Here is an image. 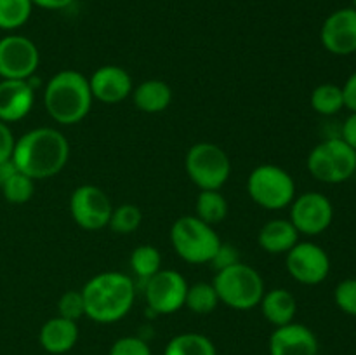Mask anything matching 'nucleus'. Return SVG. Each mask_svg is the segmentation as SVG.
<instances>
[{"label": "nucleus", "mask_w": 356, "mask_h": 355, "mask_svg": "<svg viewBox=\"0 0 356 355\" xmlns=\"http://www.w3.org/2000/svg\"><path fill=\"white\" fill-rule=\"evenodd\" d=\"M163 355H218V350L205 334L183 333L167 343Z\"/></svg>", "instance_id": "4be33fe9"}, {"label": "nucleus", "mask_w": 356, "mask_h": 355, "mask_svg": "<svg viewBox=\"0 0 356 355\" xmlns=\"http://www.w3.org/2000/svg\"><path fill=\"white\" fill-rule=\"evenodd\" d=\"M111 211L113 205L110 197L94 184H82L75 188L70 197V212L73 221L83 230H101L108 226Z\"/></svg>", "instance_id": "9d476101"}, {"label": "nucleus", "mask_w": 356, "mask_h": 355, "mask_svg": "<svg viewBox=\"0 0 356 355\" xmlns=\"http://www.w3.org/2000/svg\"><path fill=\"white\" fill-rule=\"evenodd\" d=\"M0 188H2L3 198L7 202H10V204H24V202L33 197L35 180L17 171Z\"/></svg>", "instance_id": "c85d7f7f"}, {"label": "nucleus", "mask_w": 356, "mask_h": 355, "mask_svg": "<svg viewBox=\"0 0 356 355\" xmlns=\"http://www.w3.org/2000/svg\"><path fill=\"white\" fill-rule=\"evenodd\" d=\"M14 146H16V138H14L9 124L0 120V162L13 159Z\"/></svg>", "instance_id": "72a5a7b5"}, {"label": "nucleus", "mask_w": 356, "mask_h": 355, "mask_svg": "<svg viewBox=\"0 0 356 355\" xmlns=\"http://www.w3.org/2000/svg\"><path fill=\"white\" fill-rule=\"evenodd\" d=\"M270 355H318L316 334L305 324H285L270 336Z\"/></svg>", "instance_id": "dca6fc26"}, {"label": "nucleus", "mask_w": 356, "mask_h": 355, "mask_svg": "<svg viewBox=\"0 0 356 355\" xmlns=\"http://www.w3.org/2000/svg\"><path fill=\"white\" fill-rule=\"evenodd\" d=\"M287 270L294 281L305 285L322 284L330 274V258L315 242H298L287 253Z\"/></svg>", "instance_id": "ddd939ff"}, {"label": "nucleus", "mask_w": 356, "mask_h": 355, "mask_svg": "<svg viewBox=\"0 0 356 355\" xmlns=\"http://www.w3.org/2000/svg\"><path fill=\"white\" fill-rule=\"evenodd\" d=\"M79 340V326L76 322L63 317H52L42 326L38 333V341L42 348L52 355H61L72 350Z\"/></svg>", "instance_id": "a211bd4d"}, {"label": "nucleus", "mask_w": 356, "mask_h": 355, "mask_svg": "<svg viewBox=\"0 0 356 355\" xmlns=\"http://www.w3.org/2000/svg\"><path fill=\"white\" fill-rule=\"evenodd\" d=\"M259 305L261 310H263V315L275 327L294 322L296 312H298V303H296L294 294L289 292L287 289L277 287L264 292Z\"/></svg>", "instance_id": "aec40b11"}, {"label": "nucleus", "mask_w": 356, "mask_h": 355, "mask_svg": "<svg viewBox=\"0 0 356 355\" xmlns=\"http://www.w3.org/2000/svg\"><path fill=\"white\" fill-rule=\"evenodd\" d=\"M89 79L76 70L58 72L47 82L44 104L49 117L61 125L79 124L92 106Z\"/></svg>", "instance_id": "7ed1b4c3"}, {"label": "nucleus", "mask_w": 356, "mask_h": 355, "mask_svg": "<svg viewBox=\"0 0 356 355\" xmlns=\"http://www.w3.org/2000/svg\"><path fill=\"white\" fill-rule=\"evenodd\" d=\"M90 93L94 100L106 104L124 101L132 94V79L122 66L104 65L99 66L89 79Z\"/></svg>", "instance_id": "2eb2a0df"}, {"label": "nucleus", "mask_w": 356, "mask_h": 355, "mask_svg": "<svg viewBox=\"0 0 356 355\" xmlns=\"http://www.w3.org/2000/svg\"><path fill=\"white\" fill-rule=\"evenodd\" d=\"M212 285L218 292L219 301L233 310L256 308L266 292L259 271L242 261L219 270Z\"/></svg>", "instance_id": "20e7f679"}, {"label": "nucleus", "mask_w": 356, "mask_h": 355, "mask_svg": "<svg viewBox=\"0 0 356 355\" xmlns=\"http://www.w3.org/2000/svg\"><path fill=\"white\" fill-rule=\"evenodd\" d=\"M228 214V202L219 190H202L197 197V218L214 226Z\"/></svg>", "instance_id": "b1692460"}, {"label": "nucleus", "mask_w": 356, "mask_h": 355, "mask_svg": "<svg viewBox=\"0 0 356 355\" xmlns=\"http://www.w3.org/2000/svg\"><path fill=\"white\" fill-rule=\"evenodd\" d=\"M58 313L63 319L73 320V322L86 315L82 291H66L58 301Z\"/></svg>", "instance_id": "7c9ffc66"}, {"label": "nucleus", "mask_w": 356, "mask_h": 355, "mask_svg": "<svg viewBox=\"0 0 356 355\" xmlns=\"http://www.w3.org/2000/svg\"><path fill=\"white\" fill-rule=\"evenodd\" d=\"M86 317L99 324H113L131 312L136 298L132 277L122 271L97 274L82 289Z\"/></svg>", "instance_id": "f03ea898"}, {"label": "nucleus", "mask_w": 356, "mask_h": 355, "mask_svg": "<svg viewBox=\"0 0 356 355\" xmlns=\"http://www.w3.org/2000/svg\"><path fill=\"white\" fill-rule=\"evenodd\" d=\"M131 268L139 281L146 282L162 270V254L155 246L141 244L131 254Z\"/></svg>", "instance_id": "393cba45"}, {"label": "nucleus", "mask_w": 356, "mask_h": 355, "mask_svg": "<svg viewBox=\"0 0 356 355\" xmlns=\"http://www.w3.org/2000/svg\"><path fill=\"white\" fill-rule=\"evenodd\" d=\"M355 174H356V173H355Z\"/></svg>", "instance_id": "ea45409f"}, {"label": "nucleus", "mask_w": 356, "mask_h": 355, "mask_svg": "<svg viewBox=\"0 0 356 355\" xmlns=\"http://www.w3.org/2000/svg\"><path fill=\"white\" fill-rule=\"evenodd\" d=\"M218 303L219 296L212 284H207V282H197V284L193 285H188L184 306H188L191 312L205 315V313H211L212 310L218 306Z\"/></svg>", "instance_id": "bb28decb"}, {"label": "nucleus", "mask_w": 356, "mask_h": 355, "mask_svg": "<svg viewBox=\"0 0 356 355\" xmlns=\"http://www.w3.org/2000/svg\"><path fill=\"white\" fill-rule=\"evenodd\" d=\"M141 219L143 214L138 205L122 204L111 211V218L108 226L111 228V232L118 233V235H129V233L136 232L139 228Z\"/></svg>", "instance_id": "cd10ccee"}, {"label": "nucleus", "mask_w": 356, "mask_h": 355, "mask_svg": "<svg viewBox=\"0 0 356 355\" xmlns=\"http://www.w3.org/2000/svg\"><path fill=\"white\" fill-rule=\"evenodd\" d=\"M31 0H0V30L14 31L30 19Z\"/></svg>", "instance_id": "a878e982"}, {"label": "nucleus", "mask_w": 356, "mask_h": 355, "mask_svg": "<svg viewBox=\"0 0 356 355\" xmlns=\"http://www.w3.org/2000/svg\"><path fill=\"white\" fill-rule=\"evenodd\" d=\"M73 0H31L33 6L42 7V9L47 10H59V9H66V7L72 3Z\"/></svg>", "instance_id": "e433bc0d"}, {"label": "nucleus", "mask_w": 356, "mask_h": 355, "mask_svg": "<svg viewBox=\"0 0 356 355\" xmlns=\"http://www.w3.org/2000/svg\"><path fill=\"white\" fill-rule=\"evenodd\" d=\"M186 292V278L176 270H160L145 282L146 303L160 315H169L183 308Z\"/></svg>", "instance_id": "f8f14e48"}, {"label": "nucleus", "mask_w": 356, "mask_h": 355, "mask_svg": "<svg viewBox=\"0 0 356 355\" xmlns=\"http://www.w3.org/2000/svg\"><path fill=\"white\" fill-rule=\"evenodd\" d=\"M184 169L200 190H221L232 174V162L221 146L197 143L188 150Z\"/></svg>", "instance_id": "6e6552de"}, {"label": "nucleus", "mask_w": 356, "mask_h": 355, "mask_svg": "<svg viewBox=\"0 0 356 355\" xmlns=\"http://www.w3.org/2000/svg\"><path fill=\"white\" fill-rule=\"evenodd\" d=\"M16 173H17V167H16V164L13 162V159L0 162V187H2V184Z\"/></svg>", "instance_id": "4c0bfd02"}, {"label": "nucleus", "mask_w": 356, "mask_h": 355, "mask_svg": "<svg viewBox=\"0 0 356 355\" xmlns=\"http://www.w3.org/2000/svg\"><path fill=\"white\" fill-rule=\"evenodd\" d=\"M353 7L356 9V0H353Z\"/></svg>", "instance_id": "58836bf2"}, {"label": "nucleus", "mask_w": 356, "mask_h": 355, "mask_svg": "<svg viewBox=\"0 0 356 355\" xmlns=\"http://www.w3.org/2000/svg\"><path fill=\"white\" fill-rule=\"evenodd\" d=\"M70 159L68 139L52 127H37L16 139L13 162L31 180H47L65 169Z\"/></svg>", "instance_id": "f257e3e1"}, {"label": "nucleus", "mask_w": 356, "mask_h": 355, "mask_svg": "<svg viewBox=\"0 0 356 355\" xmlns=\"http://www.w3.org/2000/svg\"><path fill=\"white\" fill-rule=\"evenodd\" d=\"M238 251L235 249V247L232 246V244H221L218 249V253H216L214 260L211 261L212 265H214L216 270H222V268L226 267H232V265L238 263Z\"/></svg>", "instance_id": "473e14b6"}, {"label": "nucleus", "mask_w": 356, "mask_h": 355, "mask_svg": "<svg viewBox=\"0 0 356 355\" xmlns=\"http://www.w3.org/2000/svg\"><path fill=\"white\" fill-rule=\"evenodd\" d=\"M170 242L177 256L191 265L211 263L222 244L214 226L207 225L197 216L176 219L170 228Z\"/></svg>", "instance_id": "39448f33"}, {"label": "nucleus", "mask_w": 356, "mask_h": 355, "mask_svg": "<svg viewBox=\"0 0 356 355\" xmlns=\"http://www.w3.org/2000/svg\"><path fill=\"white\" fill-rule=\"evenodd\" d=\"M132 100L138 110L145 113H160L172 101V90L163 80H145L132 90Z\"/></svg>", "instance_id": "412c9836"}, {"label": "nucleus", "mask_w": 356, "mask_h": 355, "mask_svg": "<svg viewBox=\"0 0 356 355\" xmlns=\"http://www.w3.org/2000/svg\"><path fill=\"white\" fill-rule=\"evenodd\" d=\"M309 103L316 113L323 115V117H332L344 108L343 89L336 84H320L318 87L313 89Z\"/></svg>", "instance_id": "5701e85b"}, {"label": "nucleus", "mask_w": 356, "mask_h": 355, "mask_svg": "<svg viewBox=\"0 0 356 355\" xmlns=\"http://www.w3.org/2000/svg\"><path fill=\"white\" fill-rule=\"evenodd\" d=\"M40 52L24 35L10 33L0 38V77L6 80H28L37 72Z\"/></svg>", "instance_id": "1a4fd4ad"}, {"label": "nucleus", "mask_w": 356, "mask_h": 355, "mask_svg": "<svg viewBox=\"0 0 356 355\" xmlns=\"http://www.w3.org/2000/svg\"><path fill=\"white\" fill-rule=\"evenodd\" d=\"M339 138H343L356 152V111H351L350 117L344 120L343 131H341Z\"/></svg>", "instance_id": "c9c22d12"}, {"label": "nucleus", "mask_w": 356, "mask_h": 355, "mask_svg": "<svg viewBox=\"0 0 356 355\" xmlns=\"http://www.w3.org/2000/svg\"><path fill=\"white\" fill-rule=\"evenodd\" d=\"M334 219V205L327 195L318 191H306L292 200L291 223L299 235L315 237L325 232Z\"/></svg>", "instance_id": "9b49d317"}, {"label": "nucleus", "mask_w": 356, "mask_h": 355, "mask_svg": "<svg viewBox=\"0 0 356 355\" xmlns=\"http://www.w3.org/2000/svg\"><path fill=\"white\" fill-rule=\"evenodd\" d=\"M306 166L316 181L341 184L355 176L356 152L343 138H329L309 152Z\"/></svg>", "instance_id": "423d86ee"}, {"label": "nucleus", "mask_w": 356, "mask_h": 355, "mask_svg": "<svg viewBox=\"0 0 356 355\" xmlns=\"http://www.w3.org/2000/svg\"><path fill=\"white\" fill-rule=\"evenodd\" d=\"M250 198L268 211L289 207L296 197V183L291 174L275 164H261L247 180Z\"/></svg>", "instance_id": "0eeeda50"}, {"label": "nucleus", "mask_w": 356, "mask_h": 355, "mask_svg": "<svg viewBox=\"0 0 356 355\" xmlns=\"http://www.w3.org/2000/svg\"><path fill=\"white\" fill-rule=\"evenodd\" d=\"M322 45L334 56H350L356 52V9L343 7L334 10L323 21L320 30Z\"/></svg>", "instance_id": "4468645a"}, {"label": "nucleus", "mask_w": 356, "mask_h": 355, "mask_svg": "<svg viewBox=\"0 0 356 355\" xmlns=\"http://www.w3.org/2000/svg\"><path fill=\"white\" fill-rule=\"evenodd\" d=\"M257 242L266 253L284 254L299 242V232L291 219H271L259 230Z\"/></svg>", "instance_id": "6ab92c4d"}, {"label": "nucleus", "mask_w": 356, "mask_h": 355, "mask_svg": "<svg viewBox=\"0 0 356 355\" xmlns=\"http://www.w3.org/2000/svg\"><path fill=\"white\" fill-rule=\"evenodd\" d=\"M334 301L341 312L356 317V278H344L336 285Z\"/></svg>", "instance_id": "c756f323"}, {"label": "nucleus", "mask_w": 356, "mask_h": 355, "mask_svg": "<svg viewBox=\"0 0 356 355\" xmlns=\"http://www.w3.org/2000/svg\"><path fill=\"white\" fill-rule=\"evenodd\" d=\"M110 355H152V350L141 338L124 336L111 345Z\"/></svg>", "instance_id": "2f4dec72"}, {"label": "nucleus", "mask_w": 356, "mask_h": 355, "mask_svg": "<svg viewBox=\"0 0 356 355\" xmlns=\"http://www.w3.org/2000/svg\"><path fill=\"white\" fill-rule=\"evenodd\" d=\"M341 89H343L344 96V108H348L350 111H356V72L348 77Z\"/></svg>", "instance_id": "f704fd0d"}, {"label": "nucleus", "mask_w": 356, "mask_h": 355, "mask_svg": "<svg viewBox=\"0 0 356 355\" xmlns=\"http://www.w3.org/2000/svg\"><path fill=\"white\" fill-rule=\"evenodd\" d=\"M35 103V89L28 80H0V120L9 124L26 117Z\"/></svg>", "instance_id": "f3484780"}]
</instances>
